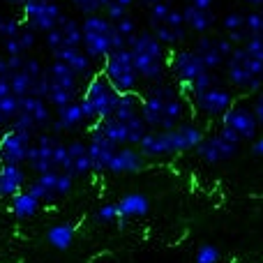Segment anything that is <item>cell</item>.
Segmentation results:
<instances>
[{"label": "cell", "instance_id": "obj_5", "mask_svg": "<svg viewBox=\"0 0 263 263\" xmlns=\"http://www.w3.org/2000/svg\"><path fill=\"white\" fill-rule=\"evenodd\" d=\"M240 141L242 139L231 127L222 125L219 132L205 136V139L196 145V155H199L205 164H219V162H224V159H231L233 155L238 153Z\"/></svg>", "mask_w": 263, "mask_h": 263}, {"label": "cell", "instance_id": "obj_4", "mask_svg": "<svg viewBox=\"0 0 263 263\" xmlns=\"http://www.w3.org/2000/svg\"><path fill=\"white\" fill-rule=\"evenodd\" d=\"M100 72L109 79V83L118 92H134L139 90V72L134 65V55H132L129 46L123 49H114L104 60L100 63Z\"/></svg>", "mask_w": 263, "mask_h": 263}, {"label": "cell", "instance_id": "obj_34", "mask_svg": "<svg viewBox=\"0 0 263 263\" xmlns=\"http://www.w3.org/2000/svg\"><path fill=\"white\" fill-rule=\"evenodd\" d=\"M118 217H120L118 203H104L95 210V222L97 224H116Z\"/></svg>", "mask_w": 263, "mask_h": 263}, {"label": "cell", "instance_id": "obj_10", "mask_svg": "<svg viewBox=\"0 0 263 263\" xmlns=\"http://www.w3.org/2000/svg\"><path fill=\"white\" fill-rule=\"evenodd\" d=\"M192 102H194L196 114L205 116V118H210V120H215V118L222 120V116L233 106V92L229 90V88L215 83V86L208 88L205 92L192 97Z\"/></svg>", "mask_w": 263, "mask_h": 263}, {"label": "cell", "instance_id": "obj_18", "mask_svg": "<svg viewBox=\"0 0 263 263\" xmlns=\"http://www.w3.org/2000/svg\"><path fill=\"white\" fill-rule=\"evenodd\" d=\"M145 164V157L139 148L134 145H118L109 162V171L111 173H136L141 171Z\"/></svg>", "mask_w": 263, "mask_h": 263}, {"label": "cell", "instance_id": "obj_39", "mask_svg": "<svg viewBox=\"0 0 263 263\" xmlns=\"http://www.w3.org/2000/svg\"><path fill=\"white\" fill-rule=\"evenodd\" d=\"M219 250L215 245H210V242H205V245L199 247V252H196L194 256V263H219Z\"/></svg>", "mask_w": 263, "mask_h": 263}, {"label": "cell", "instance_id": "obj_44", "mask_svg": "<svg viewBox=\"0 0 263 263\" xmlns=\"http://www.w3.org/2000/svg\"><path fill=\"white\" fill-rule=\"evenodd\" d=\"M3 51H5V55H26V49H23V44H21V40H18V35L3 40Z\"/></svg>", "mask_w": 263, "mask_h": 263}, {"label": "cell", "instance_id": "obj_3", "mask_svg": "<svg viewBox=\"0 0 263 263\" xmlns=\"http://www.w3.org/2000/svg\"><path fill=\"white\" fill-rule=\"evenodd\" d=\"M227 79L236 90L245 92V95H256L263 88V60L254 58L245 51V46H236L233 53L229 55L227 65Z\"/></svg>", "mask_w": 263, "mask_h": 263}, {"label": "cell", "instance_id": "obj_51", "mask_svg": "<svg viewBox=\"0 0 263 263\" xmlns=\"http://www.w3.org/2000/svg\"><path fill=\"white\" fill-rule=\"evenodd\" d=\"M245 5H250V7H263V0H242Z\"/></svg>", "mask_w": 263, "mask_h": 263}, {"label": "cell", "instance_id": "obj_35", "mask_svg": "<svg viewBox=\"0 0 263 263\" xmlns=\"http://www.w3.org/2000/svg\"><path fill=\"white\" fill-rule=\"evenodd\" d=\"M9 127H14V129H18V132H26V134H30V136L40 134V127H37V123L28 114H23V111H18V116L12 120V123H9Z\"/></svg>", "mask_w": 263, "mask_h": 263}, {"label": "cell", "instance_id": "obj_21", "mask_svg": "<svg viewBox=\"0 0 263 263\" xmlns=\"http://www.w3.org/2000/svg\"><path fill=\"white\" fill-rule=\"evenodd\" d=\"M21 111L30 116L40 129H49V125H51V104L44 100V97H37V95L21 97Z\"/></svg>", "mask_w": 263, "mask_h": 263}, {"label": "cell", "instance_id": "obj_26", "mask_svg": "<svg viewBox=\"0 0 263 263\" xmlns=\"http://www.w3.org/2000/svg\"><path fill=\"white\" fill-rule=\"evenodd\" d=\"M74 227L72 224H55V227H51L49 231H46V242H49L53 250H69L74 242Z\"/></svg>", "mask_w": 263, "mask_h": 263}, {"label": "cell", "instance_id": "obj_40", "mask_svg": "<svg viewBox=\"0 0 263 263\" xmlns=\"http://www.w3.org/2000/svg\"><path fill=\"white\" fill-rule=\"evenodd\" d=\"M114 23H116V30H118V35H123L125 40H127V44H129L132 37L139 32V30H136V21L129 16V14H127V16H123V18H118V21H114Z\"/></svg>", "mask_w": 263, "mask_h": 263}, {"label": "cell", "instance_id": "obj_47", "mask_svg": "<svg viewBox=\"0 0 263 263\" xmlns=\"http://www.w3.org/2000/svg\"><path fill=\"white\" fill-rule=\"evenodd\" d=\"M254 114H256V118H259V125L263 127V92H259V97H256V104H254Z\"/></svg>", "mask_w": 263, "mask_h": 263}, {"label": "cell", "instance_id": "obj_46", "mask_svg": "<svg viewBox=\"0 0 263 263\" xmlns=\"http://www.w3.org/2000/svg\"><path fill=\"white\" fill-rule=\"evenodd\" d=\"M79 104H81V109H83V116H86V123H97L95 109H92L90 102H88L86 97H79Z\"/></svg>", "mask_w": 263, "mask_h": 263}, {"label": "cell", "instance_id": "obj_13", "mask_svg": "<svg viewBox=\"0 0 263 263\" xmlns=\"http://www.w3.org/2000/svg\"><path fill=\"white\" fill-rule=\"evenodd\" d=\"M222 125L231 127L240 139H254L256 132H259V118H256V114L242 104H233L222 116Z\"/></svg>", "mask_w": 263, "mask_h": 263}, {"label": "cell", "instance_id": "obj_32", "mask_svg": "<svg viewBox=\"0 0 263 263\" xmlns=\"http://www.w3.org/2000/svg\"><path fill=\"white\" fill-rule=\"evenodd\" d=\"M134 3H136V0H104V5H102V12H104L106 16L111 18V21H118V18L127 16L129 7Z\"/></svg>", "mask_w": 263, "mask_h": 263}, {"label": "cell", "instance_id": "obj_11", "mask_svg": "<svg viewBox=\"0 0 263 263\" xmlns=\"http://www.w3.org/2000/svg\"><path fill=\"white\" fill-rule=\"evenodd\" d=\"M58 136L51 134V132H42V134L35 136V143L28 148V157L26 164L30 166V171H35L37 176L46 171H53L55 164H53V150L58 145Z\"/></svg>", "mask_w": 263, "mask_h": 263}, {"label": "cell", "instance_id": "obj_37", "mask_svg": "<svg viewBox=\"0 0 263 263\" xmlns=\"http://www.w3.org/2000/svg\"><path fill=\"white\" fill-rule=\"evenodd\" d=\"M222 28L227 30V35H229V32L245 30V14H242V12H229L227 16L222 18Z\"/></svg>", "mask_w": 263, "mask_h": 263}, {"label": "cell", "instance_id": "obj_41", "mask_svg": "<svg viewBox=\"0 0 263 263\" xmlns=\"http://www.w3.org/2000/svg\"><path fill=\"white\" fill-rule=\"evenodd\" d=\"M242 46H245V51L250 55H254V58L263 60V32H261V35H250Z\"/></svg>", "mask_w": 263, "mask_h": 263}, {"label": "cell", "instance_id": "obj_42", "mask_svg": "<svg viewBox=\"0 0 263 263\" xmlns=\"http://www.w3.org/2000/svg\"><path fill=\"white\" fill-rule=\"evenodd\" d=\"M92 171V162H90V155H79V157L72 159V173L74 176H86V173Z\"/></svg>", "mask_w": 263, "mask_h": 263}, {"label": "cell", "instance_id": "obj_20", "mask_svg": "<svg viewBox=\"0 0 263 263\" xmlns=\"http://www.w3.org/2000/svg\"><path fill=\"white\" fill-rule=\"evenodd\" d=\"M182 16H185L187 28L194 30L196 35H208V32L213 30L215 21H217V16H215L213 9H199L192 3H187L185 7H182Z\"/></svg>", "mask_w": 263, "mask_h": 263}, {"label": "cell", "instance_id": "obj_9", "mask_svg": "<svg viewBox=\"0 0 263 263\" xmlns=\"http://www.w3.org/2000/svg\"><path fill=\"white\" fill-rule=\"evenodd\" d=\"M192 49H194L196 53L203 58L205 67L213 69V72H217L219 67H224V65H227L229 55L233 53L236 44H233L227 35H222V37L199 35V40H196V44L192 46Z\"/></svg>", "mask_w": 263, "mask_h": 263}, {"label": "cell", "instance_id": "obj_17", "mask_svg": "<svg viewBox=\"0 0 263 263\" xmlns=\"http://www.w3.org/2000/svg\"><path fill=\"white\" fill-rule=\"evenodd\" d=\"M46 77H49V83L53 88H63V90H69V92L81 95L83 88L79 86L81 79H79V74L74 72L67 63H63V60H58V58L51 60V65L46 67Z\"/></svg>", "mask_w": 263, "mask_h": 263}, {"label": "cell", "instance_id": "obj_19", "mask_svg": "<svg viewBox=\"0 0 263 263\" xmlns=\"http://www.w3.org/2000/svg\"><path fill=\"white\" fill-rule=\"evenodd\" d=\"M26 185H28V173L21 164L0 162V196L12 199L16 192L26 190Z\"/></svg>", "mask_w": 263, "mask_h": 263}, {"label": "cell", "instance_id": "obj_55", "mask_svg": "<svg viewBox=\"0 0 263 263\" xmlns=\"http://www.w3.org/2000/svg\"><path fill=\"white\" fill-rule=\"evenodd\" d=\"M0 18H3V16H0Z\"/></svg>", "mask_w": 263, "mask_h": 263}, {"label": "cell", "instance_id": "obj_15", "mask_svg": "<svg viewBox=\"0 0 263 263\" xmlns=\"http://www.w3.org/2000/svg\"><path fill=\"white\" fill-rule=\"evenodd\" d=\"M51 55L58 58V60H63V63H67L69 67L79 74V79H83V81H88L90 77H95V74L100 72V69H95V60L83 51V46H67V49H58V51H53Z\"/></svg>", "mask_w": 263, "mask_h": 263}, {"label": "cell", "instance_id": "obj_50", "mask_svg": "<svg viewBox=\"0 0 263 263\" xmlns=\"http://www.w3.org/2000/svg\"><path fill=\"white\" fill-rule=\"evenodd\" d=\"M252 153L259 155V157H263V136H261V139H256L254 143H252Z\"/></svg>", "mask_w": 263, "mask_h": 263}, {"label": "cell", "instance_id": "obj_45", "mask_svg": "<svg viewBox=\"0 0 263 263\" xmlns=\"http://www.w3.org/2000/svg\"><path fill=\"white\" fill-rule=\"evenodd\" d=\"M74 173L69 171H60V178H58V196H67L74 187Z\"/></svg>", "mask_w": 263, "mask_h": 263}, {"label": "cell", "instance_id": "obj_53", "mask_svg": "<svg viewBox=\"0 0 263 263\" xmlns=\"http://www.w3.org/2000/svg\"><path fill=\"white\" fill-rule=\"evenodd\" d=\"M7 3H9V5H18V7H23V5L28 3V0H7Z\"/></svg>", "mask_w": 263, "mask_h": 263}, {"label": "cell", "instance_id": "obj_14", "mask_svg": "<svg viewBox=\"0 0 263 263\" xmlns=\"http://www.w3.org/2000/svg\"><path fill=\"white\" fill-rule=\"evenodd\" d=\"M116 148H118V145L111 139H106V136L92 125L90 139H88V155H90V162H92V173L109 171V162H111V157H114Z\"/></svg>", "mask_w": 263, "mask_h": 263}, {"label": "cell", "instance_id": "obj_1", "mask_svg": "<svg viewBox=\"0 0 263 263\" xmlns=\"http://www.w3.org/2000/svg\"><path fill=\"white\" fill-rule=\"evenodd\" d=\"M127 46L132 49V55H134V65L141 81L145 83L164 81V77L168 72V46H164L153 35V30L136 32Z\"/></svg>", "mask_w": 263, "mask_h": 263}, {"label": "cell", "instance_id": "obj_16", "mask_svg": "<svg viewBox=\"0 0 263 263\" xmlns=\"http://www.w3.org/2000/svg\"><path fill=\"white\" fill-rule=\"evenodd\" d=\"M171 134V145H173V155L187 153V150H196V145L205 139V132L194 123H185L182 120L180 125H176L173 129H168Z\"/></svg>", "mask_w": 263, "mask_h": 263}, {"label": "cell", "instance_id": "obj_49", "mask_svg": "<svg viewBox=\"0 0 263 263\" xmlns=\"http://www.w3.org/2000/svg\"><path fill=\"white\" fill-rule=\"evenodd\" d=\"M0 77H9V63H7V55H0Z\"/></svg>", "mask_w": 263, "mask_h": 263}, {"label": "cell", "instance_id": "obj_25", "mask_svg": "<svg viewBox=\"0 0 263 263\" xmlns=\"http://www.w3.org/2000/svg\"><path fill=\"white\" fill-rule=\"evenodd\" d=\"M150 30H153V35L157 37L164 46L173 49V46H178V44H182V42H185L187 30H190V28H187V26H171V23L162 21V23L150 26Z\"/></svg>", "mask_w": 263, "mask_h": 263}, {"label": "cell", "instance_id": "obj_24", "mask_svg": "<svg viewBox=\"0 0 263 263\" xmlns=\"http://www.w3.org/2000/svg\"><path fill=\"white\" fill-rule=\"evenodd\" d=\"M95 127L102 132V134L106 136V139H111L116 145H132L129 143V129H127V123L125 120H118L116 116H111V118H104V120H97Z\"/></svg>", "mask_w": 263, "mask_h": 263}, {"label": "cell", "instance_id": "obj_2", "mask_svg": "<svg viewBox=\"0 0 263 263\" xmlns=\"http://www.w3.org/2000/svg\"><path fill=\"white\" fill-rule=\"evenodd\" d=\"M81 30H83L81 46L95 63H102L114 49L127 46V40L123 35H118V30H116V23L102 12L86 14V18L81 21Z\"/></svg>", "mask_w": 263, "mask_h": 263}, {"label": "cell", "instance_id": "obj_8", "mask_svg": "<svg viewBox=\"0 0 263 263\" xmlns=\"http://www.w3.org/2000/svg\"><path fill=\"white\" fill-rule=\"evenodd\" d=\"M205 69L208 67H205L203 58H201L194 49H171L168 51V72L173 74V79H176L185 90Z\"/></svg>", "mask_w": 263, "mask_h": 263}, {"label": "cell", "instance_id": "obj_43", "mask_svg": "<svg viewBox=\"0 0 263 263\" xmlns=\"http://www.w3.org/2000/svg\"><path fill=\"white\" fill-rule=\"evenodd\" d=\"M69 3H72L81 14H97V12H102L104 0H69Z\"/></svg>", "mask_w": 263, "mask_h": 263}, {"label": "cell", "instance_id": "obj_31", "mask_svg": "<svg viewBox=\"0 0 263 263\" xmlns=\"http://www.w3.org/2000/svg\"><path fill=\"white\" fill-rule=\"evenodd\" d=\"M215 83H219L217 81V77H215V72L213 69H205L203 74H201V77H196L194 81L190 83V86H187V95L190 97H196V95H201V92H205L208 90V88H213Z\"/></svg>", "mask_w": 263, "mask_h": 263}, {"label": "cell", "instance_id": "obj_29", "mask_svg": "<svg viewBox=\"0 0 263 263\" xmlns=\"http://www.w3.org/2000/svg\"><path fill=\"white\" fill-rule=\"evenodd\" d=\"M58 30L60 37H63V49L67 46H81L83 42V30H81V23L74 21L69 16H63V21L58 23Z\"/></svg>", "mask_w": 263, "mask_h": 263}, {"label": "cell", "instance_id": "obj_12", "mask_svg": "<svg viewBox=\"0 0 263 263\" xmlns=\"http://www.w3.org/2000/svg\"><path fill=\"white\" fill-rule=\"evenodd\" d=\"M35 136L18 132L14 127H5L0 134V162H12V164H23L28 157V148L32 145Z\"/></svg>", "mask_w": 263, "mask_h": 263}, {"label": "cell", "instance_id": "obj_52", "mask_svg": "<svg viewBox=\"0 0 263 263\" xmlns=\"http://www.w3.org/2000/svg\"><path fill=\"white\" fill-rule=\"evenodd\" d=\"M136 3L145 5V7H153V5H155V3H159V0H136Z\"/></svg>", "mask_w": 263, "mask_h": 263}, {"label": "cell", "instance_id": "obj_27", "mask_svg": "<svg viewBox=\"0 0 263 263\" xmlns=\"http://www.w3.org/2000/svg\"><path fill=\"white\" fill-rule=\"evenodd\" d=\"M116 118L118 120H129L134 116H141V92H120L118 106H116Z\"/></svg>", "mask_w": 263, "mask_h": 263}, {"label": "cell", "instance_id": "obj_30", "mask_svg": "<svg viewBox=\"0 0 263 263\" xmlns=\"http://www.w3.org/2000/svg\"><path fill=\"white\" fill-rule=\"evenodd\" d=\"M7 79H9V86H12L14 95L26 97V95H30V92H32V83H35V79H32L23 67L16 69V72H12Z\"/></svg>", "mask_w": 263, "mask_h": 263}, {"label": "cell", "instance_id": "obj_33", "mask_svg": "<svg viewBox=\"0 0 263 263\" xmlns=\"http://www.w3.org/2000/svg\"><path fill=\"white\" fill-rule=\"evenodd\" d=\"M245 30L247 35H261L263 32V7H254L245 14Z\"/></svg>", "mask_w": 263, "mask_h": 263}, {"label": "cell", "instance_id": "obj_7", "mask_svg": "<svg viewBox=\"0 0 263 263\" xmlns=\"http://www.w3.org/2000/svg\"><path fill=\"white\" fill-rule=\"evenodd\" d=\"M23 23L35 32H49L63 21L65 12L55 0H28L23 5Z\"/></svg>", "mask_w": 263, "mask_h": 263}, {"label": "cell", "instance_id": "obj_22", "mask_svg": "<svg viewBox=\"0 0 263 263\" xmlns=\"http://www.w3.org/2000/svg\"><path fill=\"white\" fill-rule=\"evenodd\" d=\"M148 210H150V199L145 194H139V192L125 194L123 199L118 201L120 217L136 219V217H143V215H148Z\"/></svg>", "mask_w": 263, "mask_h": 263}, {"label": "cell", "instance_id": "obj_23", "mask_svg": "<svg viewBox=\"0 0 263 263\" xmlns=\"http://www.w3.org/2000/svg\"><path fill=\"white\" fill-rule=\"evenodd\" d=\"M42 201L35 194H30L28 190H21L12 196V215L16 219H30L40 213Z\"/></svg>", "mask_w": 263, "mask_h": 263}, {"label": "cell", "instance_id": "obj_6", "mask_svg": "<svg viewBox=\"0 0 263 263\" xmlns=\"http://www.w3.org/2000/svg\"><path fill=\"white\" fill-rule=\"evenodd\" d=\"M81 97H86V100L92 104L97 120H104V118H111V116L116 114L120 92L111 86L109 79H106L104 74L97 72L95 77H90L86 81V86H83V90H81Z\"/></svg>", "mask_w": 263, "mask_h": 263}, {"label": "cell", "instance_id": "obj_38", "mask_svg": "<svg viewBox=\"0 0 263 263\" xmlns=\"http://www.w3.org/2000/svg\"><path fill=\"white\" fill-rule=\"evenodd\" d=\"M171 7H173V5L166 3V0H159V3H155L153 7H150V12H148V23H150V26H155V23H162L164 18L168 16Z\"/></svg>", "mask_w": 263, "mask_h": 263}, {"label": "cell", "instance_id": "obj_36", "mask_svg": "<svg viewBox=\"0 0 263 263\" xmlns=\"http://www.w3.org/2000/svg\"><path fill=\"white\" fill-rule=\"evenodd\" d=\"M26 26L23 21L14 16H3L0 18V40H7V37H16L21 32V28Z\"/></svg>", "mask_w": 263, "mask_h": 263}, {"label": "cell", "instance_id": "obj_48", "mask_svg": "<svg viewBox=\"0 0 263 263\" xmlns=\"http://www.w3.org/2000/svg\"><path fill=\"white\" fill-rule=\"evenodd\" d=\"M187 3H192L194 7H199V9H213L215 0H187Z\"/></svg>", "mask_w": 263, "mask_h": 263}, {"label": "cell", "instance_id": "obj_54", "mask_svg": "<svg viewBox=\"0 0 263 263\" xmlns=\"http://www.w3.org/2000/svg\"><path fill=\"white\" fill-rule=\"evenodd\" d=\"M3 129H5V127H0V134H3Z\"/></svg>", "mask_w": 263, "mask_h": 263}, {"label": "cell", "instance_id": "obj_28", "mask_svg": "<svg viewBox=\"0 0 263 263\" xmlns=\"http://www.w3.org/2000/svg\"><path fill=\"white\" fill-rule=\"evenodd\" d=\"M58 120L60 125H63L65 132H72V129H79L83 123H86V116H83V109L81 104L77 102H72V104L63 106V109H58Z\"/></svg>", "mask_w": 263, "mask_h": 263}]
</instances>
